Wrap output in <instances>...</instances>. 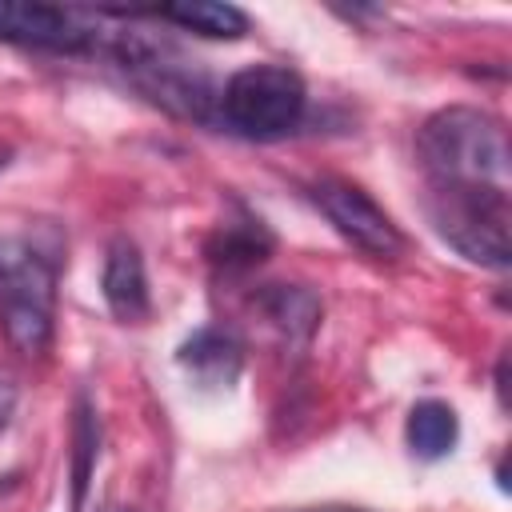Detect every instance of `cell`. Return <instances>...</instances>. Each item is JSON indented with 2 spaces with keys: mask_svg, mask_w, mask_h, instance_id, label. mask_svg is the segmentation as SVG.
I'll return each mask as SVG.
<instances>
[{
  "mask_svg": "<svg viewBox=\"0 0 512 512\" xmlns=\"http://www.w3.org/2000/svg\"><path fill=\"white\" fill-rule=\"evenodd\" d=\"M324 512H356V508H324Z\"/></svg>",
  "mask_w": 512,
  "mask_h": 512,
  "instance_id": "cell-18",
  "label": "cell"
},
{
  "mask_svg": "<svg viewBox=\"0 0 512 512\" xmlns=\"http://www.w3.org/2000/svg\"><path fill=\"white\" fill-rule=\"evenodd\" d=\"M308 112V88L288 64H248L216 96V120L244 140H284Z\"/></svg>",
  "mask_w": 512,
  "mask_h": 512,
  "instance_id": "cell-5",
  "label": "cell"
},
{
  "mask_svg": "<svg viewBox=\"0 0 512 512\" xmlns=\"http://www.w3.org/2000/svg\"><path fill=\"white\" fill-rule=\"evenodd\" d=\"M416 152L428 184H488L508 188L512 148L504 120L472 104H448L432 112L416 132Z\"/></svg>",
  "mask_w": 512,
  "mask_h": 512,
  "instance_id": "cell-1",
  "label": "cell"
},
{
  "mask_svg": "<svg viewBox=\"0 0 512 512\" xmlns=\"http://www.w3.org/2000/svg\"><path fill=\"white\" fill-rule=\"evenodd\" d=\"M100 292L108 312L120 324H144L152 312V292H148V272L144 256L132 236H112L104 252V272H100Z\"/></svg>",
  "mask_w": 512,
  "mask_h": 512,
  "instance_id": "cell-8",
  "label": "cell"
},
{
  "mask_svg": "<svg viewBox=\"0 0 512 512\" xmlns=\"http://www.w3.org/2000/svg\"><path fill=\"white\" fill-rule=\"evenodd\" d=\"M152 16L184 28V32H200L212 40H240L248 32V16L236 4H220V0H184V4H164L152 8Z\"/></svg>",
  "mask_w": 512,
  "mask_h": 512,
  "instance_id": "cell-13",
  "label": "cell"
},
{
  "mask_svg": "<svg viewBox=\"0 0 512 512\" xmlns=\"http://www.w3.org/2000/svg\"><path fill=\"white\" fill-rule=\"evenodd\" d=\"M312 204L324 212V220L360 252L380 256V260H396L404 252V232L396 228V220L352 180L340 176H320L308 184Z\"/></svg>",
  "mask_w": 512,
  "mask_h": 512,
  "instance_id": "cell-6",
  "label": "cell"
},
{
  "mask_svg": "<svg viewBox=\"0 0 512 512\" xmlns=\"http://www.w3.org/2000/svg\"><path fill=\"white\" fill-rule=\"evenodd\" d=\"M16 404H20V380H16V372L0 368V428H8Z\"/></svg>",
  "mask_w": 512,
  "mask_h": 512,
  "instance_id": "cell-15",
  "label": "cell"
},
{
  "mask_svg": "<svg viewBox=\"0 0 512 512\" xmlns=\"http://www.w3.org/2000/svg\"><path fill=\"white\" fill-rule=\"evenodd\" d=\"M100 416H96V404L80 392L76 404H72V456H68V468H72V512H84V500H88V488H92V472H96V460H100Z\"/></svg>",
  "mask_w": 512,
  "mask_h": 512,
  "instance_id": "cell-14",
  "label": "cell"
},
{
  "mask_svg": "<svg viewBox=\"0 0 512 512\" xmlns=\"http://www.w3.org/2000/svg\"><path fill=\"white\" fill-rule=\"evenodd\" d=\"M404 436H408L412 456H420V460H440V456H448V452L456 448V436H460L456 408L444 404V400H416L412 412H408Z\"/></svg>",
  "mask_w": 512,
  "mask_h": 512,
  "instance_id": "cell-12",
  "label": "cell"
},
{
  "mask_svg": "<svg viewBox=\"0 0 512 512\" xmlns=\"http://www.w3.org/2000/svg\"><path fill=\"white\" fill-rule=\"evenodd\" d=\"M176 364L200 384V388H232L244 372V344L216 324L196 328L192 336L180 340Z\"/></svg>",
  "mask_w": 512,
  "mask_h": 512,
  "instance_id": "cell-10",
  "label": "cell"
},
{
  "mask_svg": "<svg viewBox=\"0 0 512 512\" xmlns=\"http://www.w3.org/2000/svg\"><path fill=\"white\" fill-rule=\"evenodd\" d=\"M108 56L112 64L128 76V84L148 96L156 108L180 116V120H196V124H212L216 120V84L204 68H196V60H188L176 44L156 40L148 32H116L108 40Z\"/></svg>",
  "mask_w": 512,
  "mask_h": 512,
  "instance_id": "cell-2",
  "label": "cell"
},
{
  "mask_svg": "<svg viewBox=\"0 0 512 512\" xmlns=\"http://www.w3.org/2000/svg\"><path fill=\"white\" fill-rule=\"evenodd\" d=\"M112 512H132V508H112Z\"/></svg>",
  "mask_w": 512,
  "mask_h": 512,
  "instance_id": "cell-20",
  "label": "cell"
},
{
  "mask_svg": "<svg viewBox=\"0 0 512 512\" xmlns=\"http://www.w3.org/2000/svg\"><path fill=\"white\" fill-rule=\"evenodd\" d=\"M4 164H8V156H4V152H0V168H4Z\"/></svg>",
  "mask_w": 512,
  "mask_h": 512,
  "instance_id": "cell-19",
  "label": "cell"
},
{
  "mask_svg": "<svg viewBox=\"0 0 512 512\" xmlns=\"http://www.w3.org/2000/svg\"><path fill=\"white\" fill-rule=\"evenodd\" d=\"M252 304L288 348H308L324 320V300L308 284H260L252 292Z\"/></svg>",
  "mask_w": 512,
  "mask_h": 512,
  "instance_id": "cell-9",
  "label": "cell"
},
{
  "mask_svg": "<svg viewBox=\"0 0 512 512\" xmlns=\"http://www.w3.org/2000/svg\"><path fill=\"white\" fill-rule=\"evenodd\" d=\"M0 40L20 48H44V52H92L96 28L84 24V12L56 8V4H20L0 0Z\"/></svg>",
  "mask_w": 512,
  "mask_h": 512,
  "instance_id": "cell-7",
  "label": "cell"
},
{
  "mask_svg": "<svg viewBox=\"0 0 512 512\" xmlns=\"http://www.w3.org/2000/svg\"><path fill=\"white\" fill-rule=\"evenodd\" d=\"M496 484H500V492H508V468H504V460L496 464Z\"/></svg>",
  "mask_w": 512,
  "mask_h": 512,
  "instance_id": "cell-17",
  "label": "cell"
},
{
  "mask_svg": "<svg viewBox=\"0 0 512 512\" xmlns=\"http://www.w3.org/2000/svg\"><path fill=\"white\" fill-rule=\"evenodd\" d=\"M0 328L20 356H44L56 336V260L24 236H0Z\"/></svg>",
  "mask_w": 512,
  "mask_h": 512,
  "instance_id": "cell-4",
  "label": "cell"
},
{
  "mask_svg": "<svg viewBox=\"0 0 512 512\" xmlns=\"http://www.w3.org/2000/svg\"><path fill=\"white\" fill-rule=\"evenodd\" d=\"M496 396H500V408H508V356H500L496 364Z\"/></svg>",
  "mask_w": 512,
  "mask_h": 512,
  "instance_id": "cell-16",
  "label": "cell"
},
{
  "mask_svg": "<svg viewBox=\"0 0 512 512\" xmlns=\"http://www.w3.org/2000/svg\"><path fill=\"white\" fill-rule=\"evenodd\" d=\"M272 248H276V236L268 232V224H264L260 216L244 212V208H240L236 220H224V224L208 236V244H204L208 260H212L224 276L252 272L256 264H264V260L272 256Z\"/></svg>",
  "mask_w": 512,
  "mask_h": 512,
  "instance_id": "cell-11",
  "label": "cell"
},
{
  "mask_svg": "<svg viewBox=\"0 0 512 512\" xmlns=\"http://www.w3.org/2000/svg\"><path fill=\"white\" fill-rule=\"evenodd\" d=\"M428 220L448 248L480 268L512 264V204L508 188L488 184H428Z\"/></svg>",
  "mask_w": 512,
  "mask_h": 512,
  "instance_id": "cell-3",
  "label": "cell"
}]
</instances>
